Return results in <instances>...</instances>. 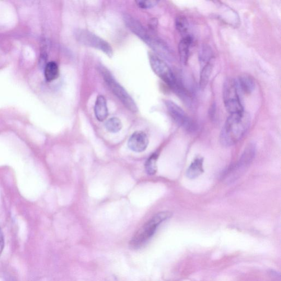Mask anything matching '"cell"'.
<instances>
[{
  "label": "cell",
  "mask_w": 281,
  "mask_h": 281,
  "mask_svg": "<svg viewBox=\"0 0 281 281\" xmlns=\"http://www.w3.org/2000/svg\"><path fill=\"white\" fill-rule=\"evenodd\" d=\"M193 42V39L190 35L183 37L179 43L178 50L179 59L181 63L186 64L190 56V49Z\"/></svg>",
  "instance_id": "cell-11"
},
{
  "label": "cell",
  "mask_w": 281,
  "mask_h": 281,
  "mask_svg": "<svg viewBox=\"0 0 281 281\" xmlns=\"http://www.w3.org/2000/svg\"><path fill=\"white\" fill-rule=\"evenodd\" d=\"M204 171V159L197 158L188 167L186 172V176L190 179H196L200 176Z\"/></svg>",
  "instance_id": "cell-14"
},
{
  "label": "cell",
  "mask_w": 281,
  "mask_h": 281,
  "mask_svg": "<svg viewBox=\"0 0 281 281\" xmlns=\"http://www.w3.org/2000/svg\"><path fill=\"white\" fill-rule=\"evenodd\" d=\"M123 19L128 29L144 41L160 56L166 59H169L172 56V53L167 46L162 40L149 33L136 18L128 14H125Z\"/></svg>",
  "instance_id": "cell-2"
},
{
  "label": "cell",
  "mask_w": 281,
  "mask_h": 281,
  "mask_svg": "<svg viewBox=\"0 0 281 281\" xmlns=\"http://www.w3.org/2000/svg\"><path fill=\"white\" fill-rule=\"evenodd\" d=\"M238 88L239 87L242 93L245 94H250L254 91L255 82L254 78L248 75H242L239 77L237 82Z\"/></svg>",
  "instance_id": "cell-13"
},
{
  "label": "cell",
  "mask_w": 281,
  "mask_h": 281,
  "mask_svg": "<svg viewBox=\"0 0 281 281\" xmlns=\"http://www.w3.org/2000/svg\"><path fill=\"white\" fill-rule=\"evenodd\" d=\"M76 37L78 42L90 48L101 50L109 57L113 56V49L110 45L98 35L86 30L76 31Z\"/></svg>",
  "instance_id": "cell-7"
},
{
  "label": "cell",
  "mask_w": 281,
  "mask_h": 281,
  "mask_svg": "<svg viewBox=\"0 0 281 281\" xmlns=\"http://www.w3.org/2000/svg\"><path fill=\"white\" fill-rule=\"evenodd\" d=\"M137 5L142 9H149L153 8L157 5L158 1H142V0H137L135 1Z\"/></svg>",
  "instance_id": "cell-21"
},
{
  "label": "cell",
  "mask_w": 281,
  "mask_h": 281,
  "mask_svg": "<svg viewBox=\"0 0 281 281\" xmlns=\"http://www.w3.org/2000/svg\"><path fill=\"white\" fill-rule=\"evenodd\" d=\"M105 127L107 130L112 133H117L122 130L123 125L121 120L116 117L110 118L106 122Z\"/></svg>",
  "instance_id": "cell-19"
},
{
  "label": "cell",
  "mask_w": 281,
  "mask_h": 281,
  "mask_svg": "<svg viewBox=\"0 0 281 281\" xmlns=\"http://www.w3.org/2000/svg\"><path fill=\"white\" fill-rule=\"evenodd\" d=\"M255 145L253 144L249 145L244 151L236 167L234 169V173L233 175L234 177L238 176L250 165L255 157Z\"/></svg>",
  "instance_id": "cell-9"
},
{
  "label": "cell",
  "mask_w": 281,
  "mask_h": 281,
  "mask_svg": "<svg viewBox=\"0 0 281 281\" xmlns=\"http://www.w3.org/2000/svg\"><path fill=\"white\" fill-rule=\"evenodd\" d=\"M171 215V213L169 211L160 212L155 214L149 222L142 226L132 237L130 243L131 247L137 249L145 245L153 236L158 226L164 221L169 218Z\"/></svg>",
  "instance_id": "cell-3"
},
{
  "label": "cell",
  "mask_w": 281,
  "mask_h": 281,
  "mask_svg": "<svg viewBox=\"0 0 281 281\" xmlns=\"http://www.w3.org/2000/svg\"><path fill=\"white\" fill-rule=\"evenodd\" d=\"M149 144L148 137L144 132L137 131L132 133L129 138L128 148L135 153H140L145 151Z\"/></svg>",
  "instance_id": "cell-10"
},
{
  "label": "cell",
  "mask_w": 281,
  "mask_h": 281,
  "mask_svg": "<svg viewBox=\"0 0 281 281\" xmlns=\"http://www.w3.org/2000/svg\"><path fill=\"white\" fill-rule=\"evenodd\" d=\"M150 63L155 75L177 94L182 89L171 69L163 60L153 54L149 55Z\"/></svg>",
  "instance_id": "cell-5"
},
{
  "label": "cell",
  "mask_w": 281,
  "mask_h": 281,
  "mask_svg": "<svg viewBox=\"0 0 281 281\" xmlns=\"http://www.w3.org/2000/svg\"><path fill=\"white\" fill-rule=\"evenodd\" d=\"M94 112L97 119L103 122L108 116L107 101L102 95L98 96L95 104Z\"/></svg>",
  "instance_id": "cell-12"
},
{
  "label": "cell",
  "mask_w": 281,
  "mask_h": 281,
  "mask_svg": "<svg viewBox=\"0 0 281 281\" xmlns=\"http://www.w3.org/2000/svg\"><path fill=\"white\" fill-rule=\"evenodd\" d=\"M250 124V115L245 112L230 114L220 133L221 144L227 147L237 144L245 135Z\"/></svg>",
  "instance_id": "cell-1"
},
{
  "label": "cell",
  "mask_w": 281,
  "mask_h": 281,
  "mask_svg": "<svg viewBox=\"0 0 281 281\" xmlns=\"http://www.w3.org/2000/svg\"><path fill=\"white\" fill-rule=\"evenodd\" d=\"M213 53L211 48L208 45H204L201 49L200 53V61L201 67L213 61Z\"/></svg>",
  "instance_id": "cell-20"
},
{
  "label": "cell",
  "mask_w": 281,
  "mask_h": 281,
  "mask_svg": "<svg viewBox=\"0 0 281 281\" xmlns=\"http://www.w3.org/2000/svg\"><path fill=\"white\" fill-rule=\"evenodd\" d=\"M99 70L106 84L109 87L113 94L129 110L133 113L137 112L138 108L134 100L131 98L124 87L114 79L112 74L107 68L102 66L100 67Z\"/></svg>",
  "instance_id": "cell-4"
},
{
  "label": "cell",
  "mask_w": 281,
  "mask_h": 281,
  "mask_svg": "<svg viewBox=\"0 0 281 281\" xmlns=\"http://www.w3.org/2000/svg\"><path fill=\"white\" fill-rule=\"evenodd\" d=\"M176 27L179 33L183 37L187 35L189 30V24L187 18L183 16H179L176 20Z\"/></svg>",
  "instance_id": "cell-18"
},
{
  "label": "cell",
  "mask_w": 281,
  "mask_h": 281,
  "mask_svg": "<svg viewBox=\"0 0 281 281\" xmlns=\"http://www.w3.org/2000/svg\"><path fill=\"white\" fill-rule=\"evenodd\" d=\"M223 100L225 108L230 114L244 112L238 95L237 82L234 79H229L225 81L223 88Z\"/></svg>",
  "instance_id": "cell-6"
},
{
  "label": "cell",
  "mask_w": 281,
  "mask_h": 281,
  "mask_svg": "<svg viewBox=\"0 0 281 281\" xmlns=\"http://www.w3.org/2000/svg\"><path fill=\"white\" fill-rule=\"evenodd\" d=\"M158 155L154 153L150 156V157L147 160L145 167L146 172L150 176H153L157 172V159Z\"/></svg>",
  "instance_id": "cell-17"
},
{
  "label": "cell",
  "mask_w": 281,
  "mask_h": 281,
  "mask_svg": "<svg viewBox=\"0 0 281 281\" xmlns=\"http://www.w3.org/2000/svg\"><path fill=\"white\" fill-rule=\"evenodd\" d=\"M165 103L170 116L179 126L188 131L195 130V123L180 107L172 101H165Z\"/></svg>",
  "instance_id": "cell-8"
},
{
  "label": "cell",
  "mask_w": 281,
  "mask_h": 281,
  "mask_svg": "<svg viewBox=\"0 0 281 281\" xmlns=\"http://www.w3.org/2000/svg\"><path fill=\"white\" fill-rule=\"evenodd\" d=\"M214 66L213 60L203 66L200 74V86L201 89L205 88L209 81L210 75Z\"/></svg>",
  "instance_id": "cell-15"
},
{
  "label": "cell",
  "mask_w": 281,
  "mask_h": 281,
  "mask_svg": "<svg viewBox=\"0 0 281 281\" xmlns=\"http://www.w3.org/2000/svg\"><path fill=\"white\" fill-rule=\"evenodd\" d=\"M4 247V237L3 232L0 228V256H1Z\"/></svg>",
  "instance_id": "cell-22"
},
{
  "label": "cell",
  "mask_w": 281,
  "mask_h": 281,
  "mask_svg": "<svg viewBox=\"0 0 281 281\" xmlns=\"http://www.w3.org/2000/svg\"><path fill=\"white\" fill-rule=\"evenodd\" d=\"M44 73L46 79L48 81L56 79L59 76V68L57 64L52 61L48 63L45 67Z\"/></svg>",
  "instance_id": "cell-16"
}]
</instances>
